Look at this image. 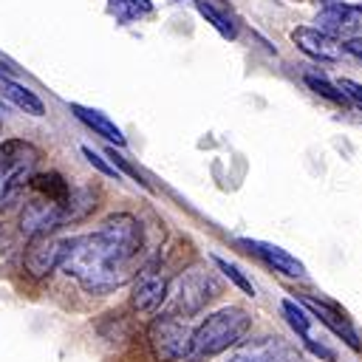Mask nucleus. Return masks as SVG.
Segmentation results:
<instances>
[{"label":"nucleus","mask_w":362,"mask_h":362,"mask_svg":"<svg viewBox=\"0 0 362 362\" xmlns=\"http://www.w3.org/2000/svg\"><path fill=\"white\" fill-rule=\"evenodd\" d=\"M218 294V283L212 274H206L204 269L192 266L187 269L170 288V311L178 314V317H189V314H198L212 297Z\"/></svg>","instance_id":"obj_5"},{"label":"nucleus","mask_w":362,"mask_h":362,"mask_svg":"<svg viewBox=\"0 0 362 362\" xmlns=\"http://www.w3.org/2000/svg\"><path fill=\"white\" fill-rule=\"evenodd\" d=\"M322 325H328L337 337H342L354 351H362V342H359V334H356V328L351 325V320L345 317V311L337 305V303H331V300H322V297H297Z\"/></svg>","instance_id":"obj_9"},{"label":"nucleus","mask_w":362,"mask_h":362,"mask_svg":"<svg viewBox=\"0 0 362 362\" xmlns=\"http://www.w3.org/2000/svg\"><path fill=\"white\" fill-rule=\"evenodd\" d=\"M192 328L173 311L158 314L147 328V342L156 362H181L192 354Z\"/></svg>","instance_id":"obj_3"},{"label":"nucleus","mask_w":362,"mask_h":362,"mask_svg":"<svg viewBox=\"0 0 362 362\" xmlns=\"http://www.w3.org/2000/svg\"><path fill=\"white\" fill-rule=\"evenodd\" d=\"M280 311H283V317H286V322L291 325V331L305 342V348H311L317 339L311 337V314L305 311V305L300 303V300H283L280 303Z\"/></svg>","instance_id":"obj_15"},{"label":"nucleus","mask_w":362,"mask_h":362,"mask_svg":"<svg viewBox=\"0 0 362 362\" xmlns=\"http://www.w3.org/2000/svg\"><path fill=\"white\" fill-rule=\"evenodd\" d=\"M212 260H215V266H218V269H221V272H223V274H226V277H229V280H232V283H235V286H238L243 294H249V297L255 294L252 280H249V277H246V274H243V272H240L235 263H229V260H223V257H218V255H215Z\"/></svg>","instance_id":"obj_20"},{"label":"nucleus","mask_w":362,"mask_h":362,"mask_svg":"<svg viewBox=\"0 0 362 362\" xmlns=\"http://www.w3.org/2000/svg\"><path fill=\"white\" fill-rule=\"evenodd\" d=\"M342 48H345V54H351V57H356V59L362 62V37H348V40H342Z\"/></svg>","instance_id":"obj_23"},{"label":"nucleus","mask_w":362,"mask_h":362,"mask_svg":"<svg viewBox=\"0 0 362 362\" xmlns=\"http://www.w3.org/2000/svg\"><path fill=\"white\" fill-rule=\"evenodd\" d=\"M40 150L23 139H6L0 144V206L14 198V192L34 178Z\"/></svg>","instance_id":"obj_4"},{"label":"nucleus","mask_w":362,"mask_h":362,"mask_svg":"<svg viewBox=\"0 0 362 362\" xmlns=\"http://www.w3.org/2000/svg\"><path fill=\"white\" fill-rule=\"evenodd\" d=\"M229 362H286V348L277 337H263L240 345Z\"/></svg>","instance_id":"obj_12"},{"label":"nucleus","mask_w":362,"mask_h":362,"mask_svg":"<svg viewBox=\"0 0 362 362\" xmlns=\"http://www.w3.org/2000/svg\"><path fill=\"white\" fill-rule=\"evenodd\" d=\"M71 113L82 122V124H88L96 136H102V139H107L110 144H116V147H124V133L116 127V122H110L102 110H93V107H85V105H76V102H71Z\"/></svg>","instance_id":"obj_13"},{"label":"nucleus","mask_w":362,"mask_h":362,"mask_svg":"<svg viewBox=\"0 0 362 362\" xmlns=\"http://www.w3.org/2000/svg\"><path fill=\"white\" fill-rule=\"evenodd\" d=\"M238 246H243L249 255L260 257L269 269H274V272H280V274H286V277H303V274H305V266H303L294 255H288L286 249H280V246H274V243L255 240V238H240Z\"/></svg>","instance_id":"obj_11"},{"label":"nucleus","mask_w":362,"mask_h":362,"mask_svg":"<svg viewBox=\"0 0 362 362\" xmlns=\"http://www.w3.org/2000/svg\"><path fill=\"white\" fill-rule=\"evenodd\" d=\"M65 249H68V238H57V235H40V238H31V246L25 249V257H23V266L31 277H45L51 274L54 269L62 266V257H65Z\"/></svg>","instance_id":"obj_7"},{"label":"nucleus","mask_w":362,"mask_h":362,"mask_svg":"<svg viewBox=\"0 0 362 362\" xmlns=\"http://www.w3.org/2000/svg\"><path fill=\"white\" fill-rule=\"evenodd\" d=\"M107 11H110V17H116V23L130 25V23L147 17L153 11V3L150 0H107Z\"/></svg>","instance_id":"obj_18"},{"label":"nucleus","mask_w":362,"mask_h":362,"mask_svg":"<svg viewBox=\"0 0 362 362\" xmlns=\"http://www.w3.org/2000/svg\"><path fill=\"white\" fill-rule=\"evenodd\" d=\"M0 93H3L11 105H17L23 113H31V116H42V113H45L42 99H40L34 90H28L25 85L14 82L11 76H0Z\"/></svg>","instance_id":"obj_14"},{"label":"nucleus","mask_w":362,"mask_h":362,"mask_svg":"<svg viewBox=\"0 0 362 362\" xmlns=\"http://www.w3.org/2000/svg\"><path fill=\"white\" fill-rule=\"evenodd\" d=\"M107 158H113V164H119V167H122V173L133 175V178H136V181H139L141 187H147V181H141V175H139V173H136V170H133V167L127 164V158H122V156L116 153V147H107Z\"/></svg>","instance_id":"obj_22"},{"label":"nucleus","mask_w":362,"mask_h":362,"mask_svg":"<svg viewBox=\"0 0 362 362\" xmlns=\"http://www.w3.org/2000/svg\"><path fill=\"white\" fill-rule=\"evenodd\" d=\"M14 74V68H11V62H6L3 57H0V76H11Z\"/></svg>","instance_id":"obj_24"},{"label":"nucleus","mask_w":362,"mask_h":362,"mask_svg":"<svg viewBox=\"0 0 362 362\" xmlns=\"http://www.w3.org/2000/svg\"><path fill=\"white\" fill-rule=\"evenodd\" d=\"M31 189L42 198H51V201H68L71 198V187L68 181L59 175V173H42V175H34L31 178Z\"/></svg>","instance_id":"obj_17"},{"label":"nucleus","mask_w":362,"mask_h":362,"mask_svg":"<svg viewBox=\"0 0 362 362\" xmlns=\"http://www.w3.org/2000/svg\"><path fill=\"white\" fill-rule=\"evenodd\" d=\"M195 3V8H198V14L221 34V37H226V40H235L238 37V25H235V20L215 3V0H192Z\"/></svg>","instance_id":"obj_16"},{"label":"nucleus","mask_w":362,"mask_h":362,"mask_svg":"<svg viewBox=\"0 0 362 362\" xmlns=\"http://www.w3.org/2000/svg\"><path fill=\"white\" fill-rule=\"evenodd\" d=\"M252 328V317L246 308L240 305H226L218 308L215 314H209L192 334V354L189 359H209L221 351H226L229 345L240 342L246 337V331Z\"/></svg>","instance_id":"obj_2"},{"label":"nucleus","mask_w":362,"mask_h":362,"mask_svg":"<svg viewBox=\"0 0 362 362\" xmlns=\"http://www.w3.org/2000/svg\"><path fill=\"white\" fill-rule=\"evenodd\" d=\"M82 156H85V158H88V164H90V167H96L102 175H107V178H116V181L122 178V175H119V170H116L113 164H107V161H105L99 153H93L90 147H82Z\"/></svg>","instance_id":"obj_21"},{"label":"nucleus","mask_w":362,"mask_h":362,"mask_svg":"<svg viewBox=\"0 0 362 362\" xmlns=\"http://www.w3.org/2000/svg\"><path fill=\"white\" fill-rule=\"evenodd\" d=\"M170 297V274L161 266L158 257H153L150 263H144L133 280V308L136 311H156L164 300Z\"/></svg>","instance_id":"obj_6"},{"label":"nucleus","mask_w":362,"mask_h":362,"mask_svg":"<svg viewBox=\"0 0 362 362\" xmlns=\"http://www.w3.org/2000/svg\"><path fill=\"white\" fill-rule=\"evenodd\" d=\"M305 85L317 93V96H322V99H328L331 105H339V107H351V99L339 90V85H331L325 76H317V74H305Z\"/></svg>","instance_id":"obj_19"},{"label":"nucleus","mask_w":362,"mask_h":362,"mask_svg":"<svg viewBox=\"0 0 362 362\" xmlns=\"http://www.w3.org/2000/svg\"><path fill=\"white\" fill-rule=\"evenodd\" d=\"M291 40H294V45H297L305 57H311V59H317V62H337V59L342 57V51H345L337 37L325 34V31L317 28V25H297V28L291 31Z\"/></svg>","instance_id":"obj_10"},{"label":"nucleus","mask_w":362,"mask_h":362,"mask_svg":"<svg viewBox=\"0 0 362 362\" xmlns=\"http://www.w3.org/2000/svg\"><path fill=\"white\" fill-rule=\"evenodd\" d=\"M314 23H317V28H322L325 34H331L337 40L359 37V31H362V6H354V3H328L317 14Z\"/></svg>","instance_id":"obj_8"},{"label":"nucleus","mask_w":362,"mask_h":362,"mask_svg":"<svg viewBox=\"0 0 362 362\" xmlns=\"http://www.w3.org/2000/svg\"><path fill=\"white\" fill-rule=\"evenodd\" d=\"M141 252V223L116 212L105 218L93 232L68 238L62 272L74 277L90 294H107L139 274L136 260Z\"/></svg>","instance_id":"obj_1"}]
</instances>
